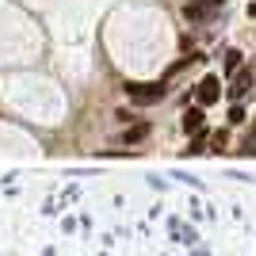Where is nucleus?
I'll return each mask as SVG.
<instances>
[{
    "label": "nucleus",
    "mask_w": 256,
    "mask_h": 256,
    "mask_svg": "<svg viewBox=\"0 0 256 256\" xmlns=\"http://www.w3.org/2000/svg\"><path fill=\"white\" fill-rule=\"evenodd\" d=\"M146 134H150V122H138V126H130V130H126V146H134V142H142V138H146Z\"/></svg>",
    "instance_id": "6"
},
{
    "label": "nucleus",
    "mask_w": 256,
    "mask_h": 256,
    "mask_svg": "<svg viewBox=\"0 0 256 256\" xmlns=\"http://www.w3.org/2000/svg\"><path fill=\"white\" fill-rule=\"evenodd\" d=\"M188 153H206V134H203V130L195 134V142H192V150H188Z\"/></svg>",
    "instance_id": "8"
},
{
    "label": "nucleus",
    "mask_w": 256,
    "mask_h": 256,
    "mask_svg": "<svg viewBox=\"0 0 256 256\" xmlns=\"http://www.w3.org/2000/svg\"><path fill=\"white\" fill-rule=\"evenodd\" d=\"M126 92L134 96V104H157V100L164 96V88H160V84H130Z\"/></svg>",
    "instance_id": "3"
},
{
    "label": "nucleus",
    "mask_w": 256,
    "mask_h": 256,
    "mask_svg": "<svg viewBox=\"0 0 256 256\" xmlns=\"http://www.w3.org/2000/svg\"><path fill=\"white\" fill-rule=\"evenodd\" d=\"M218 96H222V84H218V76H203V80H199V88H195V100H199V107L214 104Z\"/></svg>",
    "instance_id": "2"
},
{
    "label": "nucleus",
    "mask_w": 256,
    "mask_h": 256,
    "mask_svg": "<svg viewBox=\"0 0 256 256\" xmlns=\"http://www.w3.org/2000/svg\"><path fill=\"white\" fill-rule=\"evenodd\" d=\"M226 69H230V73L241 69V50H230V54H226Z\"/></svg>",
    "instance_id": "7"
},
{
    "label": "nucleus",
    "mask_w": 256,
    "mask_h": 256,
    "mask_svg": "<svg viewBox=\"0 0 256 256\" xmlns=\"http://www.w3.org/2000/svg\"><path fill=\"white\" fill-rule=\"evenodd\" d=\"M214 12H222V0H199V4H184L188 23H203V20H210Z\"/></svg>",
    "instance_id": "1"
},
{
    "label": "nucleus",
    "mask_w": 256,
    "mask_h": 256,
    "mask_svg": "<svg viewBox=\"0 0 256 256\" xmlns=\"http://www.w3.org/2000/svg\"><path fill=\"white\" fill-rule=\"evenodd\" d=\"M203 107H192V111H184V130H188V134H199V130H203Z\"/></svg>",
    "instance_id": "5"
},
{
    "label": "nucleus",
    "mask_w": 256,
    "mask_h": 256,
    "mask_svg": "<svg viewBox=\"0 0 256 256\" xmlns=\"http://www.w3.org/2000/svg\"><path fill=\"white\" fill-rule=\"evenodd\" d=\"M252 69H237V76H234V88H230V100H241L248 92V88H252Z\"/></svg>",
    "instance_id": "4"
}]
</instances>
